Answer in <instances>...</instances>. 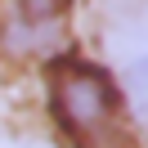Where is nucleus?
<instances>
[{
    "label": "nucleus",
    "instance_id": "f257e3e1",
    "mask_svg": "<svg viewBox=\"0 0 148 148\" xmlns=\"http://www.w3.org/2000/svg\"><path fill=\"white\" fill-rule=\"evenodd\" d=\"M49 108H54V121L63 126V135L76 148H139L126 126V108H121L112 81L94 63L54 58Z\"/></svg>",
    "mask_w": 148,
    "mask_h": 148
},
{
    "label": "nucleus",
    "instance_id": "7ed1b4c3",
    "mask_svg": "<svg viewBox=\"0 0 148 148\" xmlns=\"http://www.w3.org/2000/svg\"><path fill=\"white\" fill-rule=\"evenodd\" d=\"M126 81H130V103H135V112L148 121V49L135 58V63H130Z\"/></svg>",
    "mask_w": 148,
    "mask_h": 148
},
{
    "label": "nucleus",
    "instance_id": "f03ea898",
    "mask_svg": "<svg viewBox=\"0 0 148 148\" xmlns=\"http://www.w3.org/2000/svg\"><path fill=\"white\" fill-rule=\"evenodd\" d=\"M63 5L67 0H14V18L5 27L14 54H45L63 36Z\"/></svg>",
    "mask_w": 148,
    "mask_h": 148
}]
</instances>
